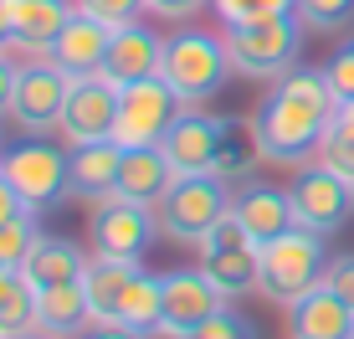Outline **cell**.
I'll return each mask as SVG.
<instances>
[{
  "mask_svg": "<svg viewBox=\"0 0 354 339\" xmlns=\"http://www.w3.org/2000/svg\"><path fill=\"white\" fill-rule=\"evenodd\" d=\"M334 108H339V98H334L324 72L288 67L283 77H272V93L252 113L262 160L267 165H298L308 154H319L328 124H334Z\"/></svg>",
  "mask_w": 354,
  "mask_h": 339,
  "instance_id": "6da1fadb",
  "label": "cell"
},
{
  "mask_svg": "<svg viewBox=\"0 0 354 339\" xmlns=\"http://www.w3.org/2000/svg\"><path fill=\"white\" fill-rule=\"evenodd\" d=\"M328 252H324V232H308V226H288L283 237L262 241V268H257V293L272 298V304L292 309L303 293L324 283Z\"/></svg>",
  "mask_w": 354,
  "mask_h": 339,
  "instance_id": "7a4b0ae2",
  "label": "cell"
},
{
  "mask_svg": "<svg viewBox=\"0 0 354 339\" xmlns=\"http://www.w3.org/2000/svg\"><path fill=\"white\" fill-rule=\"evenodd\" d=\"M226 211H231V185L216 175H175L169 190L154 201L160 232L169 241H180V247H201Z\"/></svg>",
  "mask_w": 354,
  "mask_h": 339,
  "instance_id": "3957f363",
  "label": "cell"
},
{
  "mask_svg": "<svg viewBox=\"0 0 354 339\" xmlns=\"http://www.w3.org/2000/svg\"><path fill=\"white\" fill-rule=\"evenodd\" d=\"M226 57L231 72L241 77H283L288 67H298V46H303V21L292 16H267L247 21V26H226Z\"/></svg>",
  "mask_w": 354,
  "mask_h": 339,
  "instance_id": "277c9868",
  "label": "cell"
},
{
  "mask_svg": "<svg viewBox=\"0 0 354 339\" xmlns=\"http://www.w3.org/2000/svg\"><path fill=\"white\" fill-rule=\"evenodd\" d=\"M231 72V57H226V42L221 36H205V31H180L165 42V62H160V77L185 98V108H201L221 93Z\"/></svg>",
  "mask_w": 354,
  "mask_h": 339,
  "instance_id": "5b68a950",
  "label": "cell"
},
{
  "mask_svg": "<svg viewBox=\"0 0 354 339\" xmlns=\"http://www.w3.org/2000/svg\"><path fill=\"white\" fill-rule=\"evenodd\" d=\"M185 113V98L169 88L165 77H144L118 88V124H113V144L118 149H154L165 144L169 124Z\"/></svg>",
  "mask_w": 354,
  "mask_h": 339,
  "instance_id": "8992f818",
  "label": "cell"
},
{
  "mask_svg": "<svg viewBox=\"0 0 354 339\" xmlns=\"http://www.w3.org/2000/svg\"><path fill=\"white\" fill-rule=\"evenodd\" d=\"M257 268H262V241L226 211L221 221L211 226V237L201 241V273L221 288L226 304H231V298L257 293Z\"/></svg>",
  "mask_w": 354,
  "mask_h": 339,
  "instance_id": "52a82bcc",
  "label": "cell"
},
{
  "mask_svg": "<svg viewBox=\"0 0 354 339\" xmlns=\"http://www.w3.org/2000/svg\"><path fill=\"white\" fill-rule=\"evenodd\" d=\"M160 221L154 205L124 201V196H103L88 216V237H93V257H118V262H139L144 247L154 241Z\"/></svg>",
  "mask_w": 354,
  "mask_h": 339,
  "instance_id": "ba28073f",
  "label": "cell"
},
{
  "mask_svg": "<svg viewBox=\"0 0 354 339\" xmlns=\"http://www.w3.org/2000/svg\"><path fill=\"white\" fill-rule=\"evenodd\" d=\"M0 175L21 190V201H26L31 211H46L52 201L72 196L67 154L57 149V144H46V139H26V144H16V149H6L0 154Z\"/></svg>",
  "mask_w": 354,
  "mask_h": 339,
  "instance_id": "9c48e42d",
  "label": "cell"
},
{
  "mask_svg": "<svg viewBox=\"0 0 354 339\" xmlns=\"http://www.w3.org/2000/svg\"><path fill=\"white\" fill-rule=\"evenodd\" d=\"M67 93H72V77L62 67H52L46 57H31L16 77V98H10V118L26 129L31 139L62 129V108H67Z\"/></svg>",
  "mask_w": 354,
  "mask_h": 339,
  "instance_id": "30bf717a",
  "label": "cell"
},
{
  "mask_svg": "<svg viewBox=\"0 0 354 339\" xmlns=\"http://www.w3.org/2000/svg\"><path fill=\"white\" fill-rule=\"evenodd\" d=\"M288 201H292V221L328 237V232H339V226L354 216V180L334 175L328 165H308L288 185Z\"/></svg>",
  "mask_w": 354,
  "mask_h": 339,
  "instance_id": "8fae6325",
  "label": "cell"
},
{
  "mask_svg": "<svg viewBox=\"0 0 354 339\" xmlns=\"http://www.w3.org/2000/svg\"><path fill=\"white\" fill-rule=\"evenodd\" d=\"M118 124V82H108L103 72L72 77L67 108H62V139L67 144H103L113 139Z\"/></svg>",
  "mask_w": 354,
  "mask_h": 339,
  "instance_id": "7c38bea8",
  "label": "cell"
},
{
  "mask_svg": "<svg viewBox=\"0 0 354 339\" xmlns=\"http://www.w3.org/2000/svg\"><path fill=\"white\" fill-rule=\"evenodd\" d=\"M216 309H226V293L201 268L195 273H165V313H160L165 339H190Z\"/></svg>",
  "mask_w": 354,
  "mask_h": 339,
  "instance_id": "4fadbf2b",
  "label": "cell"
},
{
  "mask_svg": "<svg viewBox=\"0 0 354 339\" xmlns=\"http://www.w3.org/2000/svg\"><path fill=\"white\" fill-rule=\"evenodd\" d=\"M221 134H226V118L211 113H180L165 134V160L175 175H216V154H221Z\"/></svg>",
  "mask_w": 354,
  "mask_h": 339,
  "instance_id": "5bb4252c",
  "label": "cell"
},
{
  "mask_svg": "<svg viewBox=\"0 0 354 339\" xmlns=\"http://www.w3.org/2000/svg\"><path fill=\"white\" fill-rule=\"evenodd\" d=\"M160 62H165V36H154L149 26H113V42H108V57H103V77L129 88V82H144V77H160Z\"/></svg>",
  "mask_w": 354,
  "mask_h": 339,
  "instance_id": "9a60e30c",
  "label": "cell"
},
{
  "mask_svg": "<svg viewBox=\"0 0 354 339\" xmlns=\"http://www.w3.org/2000/svg\"><path fill=\"white\" fill-rule=\"evenodd\" d=\"M72 16H77L72 0H10V46H6V52L10 57H16V52L46 57Z\"/></svg>",
  "mask_w": 354,
  "mask_h": 339,
  "instance_id": "2e32d148",
  "label": "cell"
},
{
  "mask_svg": "<svg viewBox=\"0 0 354 339\" xmlns=\"http://www.w3.org/2000/svg\"><path fill=\"white\" fill-rule=\"evenodd\" d=\"M108 42H113V26H108V21H97V16H88V10H77V16L62 26V36L52 42L46 62L62 67L67 77H88V72L103 67Z\"/></svg>",
  "mask_w": 354,
  "mask_h": 339,
  "instance_id": "e0dca14e",
  "label": "cell"
},
{
  "mask_svg": "<svg viewBox=\"0 0 354 339\" xmlns=\"http://www.w3.org/2000/svg\"><path fill=\"white\" fill-rule=\"evenodd\" d=\"M88 324H93V304H88L82 277L36 288V329H41V334H52V339H82V334H88Z\"/></svg>",
  "mask_w": 354,
  "mask_h": 339,
  "instance_id": "ac0fdd59",
  "label": "cell"
},
{
  "mask_svg": "<svg viewBox=\"0 0 354 339\" xmlns=\"http://www.w3.org/2000/svg\"><path fill=\"white\" fill-rule=\"evenodd\" d=\"M288 329H292V339H349L354 334V309L334 288L319 283L313 293H303L288 309Z\"/></svg>",
  "mask_w": 354,
  "mask_h": 339,
  "instance_id": "d6986e66",
  "label": "cell"
},
{
  "mask_svg": "<svg viewBox=\"0 0 354 339\" xmlns=\"http://www.w3.org/2000/svg\"><path fill=\"white\" fill-rule=\"evenodd\" d=\"M118 165H124V149H118L113 139H103V144H72V154H67V185H72V196H82V201L113 196Z\"/></svg>",
  "mask_w": 354,
  "mask_h": 339,
  "instance_id": "ffe728a7",
  "label": "cell"
},
{
  "mask_svg": "<svg viewBox=\"0 0 354 339\" xmlns=\"http://www.w3.org/2000/svg\"><path fill=\"white\" fill-rule=\"evenodd\" d=\"M231 216H236V221L247 226L257 241H272V237H283L288 226H298V221H292L288 190H272V185H247V190H236V196H231Z\"/></svg>",
  "mask_w": 354,
  "mask_h": 339,
  "instance_id": "44dd1931",
  "label": "cell"
},
{
  "mask_svg": "<svg viewBox=\"0 0 354 339\" xmlns=\"http://www.w3.org/2000/svg\"><path fill=\"white\" fill-rule=\"evenodd\" d=\"M88 262L93 257H82L77 241L41 232V237H36V247L26 252V262H21V273L31 277V288H52V283H72V277H82V273H88Z\"/></svg>",
  "mask_w": 354,
  "mask_h": 339,
  "instance_id": "7402d4cb",
  "label": "cell"
},
{
  "mask_svg": "<svg viewBox=\"0 0 354 339\" xmlns=\"http://www.w3.org/2000/svg\"><path fill=\"white\" fill-rule=\"evenodd\" d=\"M169 180H175V170H169V160H165L160 144H154V149H124V165H118L113 196L139 201V205H154V201L169 190Z\"/></svg>",
  "mask_w": 354,
  "mask_h": 339,
  "instance_id": "603a6c76",
  "label": "cell"
},
{
  "mask_svg": "<svg viewBox=\"0 0 354 339\" xmlns=\"http://www.w3.org/2000/svg\"><path fill=\"white\" fill-rule=\"evenodd\" d=\"M139 262H118V257H93L88 273H82V288H88L93 304V324H118V304H124Z\"/></svg>",
  "mask_w": 354,
  "mask_h": 339,
  "instance_id": "cb8c5ba5",
  "label": "cell"
},
{
  "mask_svg": "<svg viewBox=\"0 0 354 339\" xmlns=\"http://www.w3.org/2000/svg\"><path fill=\"white\" fill-rule=\"evenodd\" d=\"M257 165H262V144H257L252 118H226L221 154H216V180H226V185H252Z\"/></svg>",
  "mask_w": 354,
  "mask_h": 339,
  "instance_id": "d4e9b609",
  "label": "cell"
},
{
  "mask_svg": "<svg viewBox=\"0 0 354 339\" xmlns=\"http://www.w3.org/2000/svg\"><path fill=\"white\" fill-rule=\"evenodd\" d=\"M36 329V288L10 262H0V339H21Z\"/></svg>",
  "mask_w": 354,
  "mask_h": 339,
  "instance_id": "484cf974",
  "label": "cell"
},
{
  "mask_svg": "<svg viewBox=\"0 0 354 339\" xmlns=\"http://www.w3.org/2000/svg\"><path fill=\"white\" fill-rule=\"evenodd\" d=\"M160 313H165V277H154V273H133V283H129V293H124V304H118V324L133 334H160Z\"/></svg>",
  "mask_w": 354,
  "mask_h": 339,
  "instance_id": "4316f807",
  "label": "cell"
},
{
  "mask_svg": "<svg viewBox=\"0 0 354 339\" xmlns=\"http://www.w3.org/2000/svg\"><path fill=\"white\" fill-rule=\"evenodd\" d=\"M211 10L221 16V26H247V21L288 16V10H298V0H211Z\"/></svg>",
  "mask_w": 354,
  "mask_h": 339,
  "instance_id": "83f0119b",
  "label": "cell"
},
{
  "mask_svg": "<svg viewBox=\"0 0 354 339\" xmlns=\"http://www.w3.org/2000/svg\"><path fill=\"white\" fill-rule=\"evenodd\" d=\"M292 16L308 31H339L344 21H354V0H298Z\"/></svg>",
  "mask_w": 354,
  "mask_h": 339,
  "instance_id": "f1b7e54d",
  "label": "cell"
},
{
  "mask_svg": "<svg viewBox=\"0 0 354 339\" xmlns=\"http://www.w3.org/2000/svg\"><path fill=\"white\" fill-rule=\"evenodd\" d=\"M36 216H21V221H6L0 226V262H10V268H21L26 262V252L36 247Z\"/></svg>",
  "mask_w": 354,
  "mask_h": 339,
  "instance_id": "f546056e",
  "label": "cell"
},
{
  "mask_svg": "<svg viewBox=\"0 0 354 339\" xmlns=\"http://www.w3.org/2000/svg\"><path fill=\"white\" fill-rule=\"evenodd\" d=\"M190 339H257V324H252L247 313H236V309H216Z\"/></svg>",
  "mask_w": 354,
  "mask_h": 339,
  "instance_id": "4dcf8cb0",
  "label": "cell"
},
{
  "mask_svg": "<svg viewBox=\"0 0 354 339\" xmlns=\"http://www.w3.org/2000/svg\"><path fill=\"white\" fill-rule=\"evenodd\" d=\"M319 165H328L334 175L354 180V134H344V129L328 124V134H324V144H319Z\"/></svg>",
  "mask_w": 354,
  "mask_h": 339,
  "instance_id": "1f68e13d",
  "label": "cell"
},
{
  "mask_svg": "<svg viewBox=\"0 0 354 339\" xmlns=\"http://www.w3.org/2000/svg\"><path fill=\"white\" fill-rule=\"evenodd\" d=\"M77 10L108 21V26H133V21L144 16V0H77Z\"/></svg>",
  "mask_w": 354,
  "mask_h": 339,
  "instance_id": "d6a6232c",
  "label": "cell"
},
{
  "mask_svg": "<svg viewBox=\"0 0 354 339\" xmlns=\"http://www.w3.org/2000/svg\"><path fill=\"white\" fill-rule=\"evenodd\" d=\"M324 77H328V88H334V98H354V36L324 62Z\"/></svg>",
  "mask_w": 354,
  "mask_h": 339,
  "instance_id": "836d02e7",
  "label": "cell"
},
{
  "mask_svg": "<svg viewBox=\"0 0 354 339\" xmlns=\"http://www.w3.org/2000/svg\"><path fill=\"white\" fill-rule=\"evenodd\" d=\"M324 288H334V293L354 309V252H339V257H328V268H324Z\"/></svg>",
  "mask_w": 354,
  "mask_h": 339,
  "instance_id": "e575fe53",
  "label": "cell"
},
{
  "mask_svg": "<svg viewBox=\"0 0 354 339\" xmlns=\"http://www.w3.org/2000/svg\"><path fill=\"white\" fill-rule=\"evenodd\" d=\"M211 0H144V10L149 16H160V21H190L195 10H205Z\"/></svg>",
  "mask_w": 354,
  "mask_h": 339,
  "instance_id": "d590c367",
  "label": "cell"
},
{
  "mask_svg": "<svg viewBox=\"0 0 354 339\" xmlns=\"http://www.w3.org/2000/svg\"><path fill=\"white\" fill-rule=\"evenodd\" d=\"M21 216H36V211L21 201V190L10 185L6 175H0V226H6V221H21Z\"/></svg>",
  "mask_w": 354,
  "mask_h": 339,
  "instance_id": "8d00e7d4",
  "label": "cell"
},
{
  "mask_svg": "<svg viewBox=\"0 0 354 339\" xmlns=\"http://www.w3.org/2000/svg\"><path fill=\"white\" fill-rule=\"evenodd\" d=\"M16 77H21V67L10 62V52H0V113H10V98H16Z\"/></svg>",
  "mask_w": 354,
  "mask_h": 339,
  "instance_id": "74e56055",
  "label": "cell"
},
{
  "mask_svg": "<svg viewBox=\"0 0 354 339\" xmlns=\"http://www.w3.org/2000/svg\"><path fill=\"white\" fill-rule=\"evenodd\" d=\"M82 339H144V334H133V329H124V324H97V329H88Z\"/></svg>",
  "mask_w": 354,
  "mask_h": 339,
  "instance_id": "f35d334b",
  "label": "cell"
},
{
  "mask_svg": "<svg viewBox=\"0 0 354 339\" xmlns=\"http://www.w3.org/2000/svg\"><path fill=\"white\" fill-rule=\"evenodd\" d=\"M334 129L354 134V98H339V108H334Z\"/></svg>",
  "mask_w": 354,
  "mask_h": 339,
  "instance_id": "ab89813d",
  "label": "cell"
},
{
  "mask_svg": "<svg viewBox=\"0 0 354 339\" xmlns=\"http://www.w3.org/2000/svg\"><path fill=\"white\" fill-rule=\"evenodd\" d=\"M10 46V0H0V52Z\"/></svg>",
  "mask_w": 354,
  "mask_h": 339,
  "instance_id": "60d3db41",
  "label": "cell"
},
{
  "mask_svg": "<svg viewBox=\"0 0 354 339\" xmlns=\"http://www.w3.org/2000/svg\"><path fill=\"white\" fill-rule=\"evenodd\" d=\"M21 339H52V334H41V329H31V334H21Z\"/></svg>",
  "mask_w": 354,
  "mask_h": 339,
  "instance_id": "b9f144b4",
  "label": "cell"
},
{
  "mask_svg": "<svg viewBox=\"0 0 354 339\" xmlns=\"http://www.w3.org/2000/svg\"><path fill=\"white\" fill-rule=\"evenodd\" d=\"M349 339H354V334H349Z\"/></svg>",
  "mask_w": 354,
  "mask_h": 339,
  "instance_id": "7bdbcfd3",
  "label": "cell"
}]
</instances>
